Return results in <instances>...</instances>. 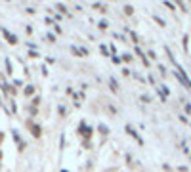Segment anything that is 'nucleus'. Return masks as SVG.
<instances>
[{
  "instance_id": "obj_3",
  "label": "nucleus",
  "mask_w": 191,
  "mask_h": 172,
  "mask_svg": "<svg viewBox=\"0 0 191 172\" xmlns=\"http://www.w3.org/2000/svg\"><path fill=\"white\" fill-rule=\"evenodd\" d=\"M4 37H6V38H8V40L12 42V44H16V42H17V38H16V37H13V34H10V33H4Z\"/></svg>"
},
{
  "instance_id": "obj_5",
  "label": "nucleus",
  "mask_w": 191,
  "mask_h": 172,
  "mask_svg": "<svg viewBox=\"0 0 191 172\" xmlns=\"http://www.w3.org/2000/svg\"><path fill=\"white\" fill-rule=\"evenodd\" d=\"M33 92H34V88H33V86H27V88H25V94H27V96H31Z\"/></svg>"
},
{
  "instance_id": "obj_4",
  "label": "nucleus",
  "mask_w": 191,
  "mask_h": 172,
  "mask_svg": "<svg viewBox=\"0 0 191 172\" xmlns=\"http://www.w3.org/2000/svg\"><path fill=\"white\" fill-rule=\"evenodd\" d=\"M136 52H138V56L141 57V61H143V65H149V61H147V59H145V56H143V54H141V50H140V48H136Z\"/></svg>"
},
{
  "instance_id": "obj_2",
  "label": "nucleus",
  "mask_w": 191,
  "mask_h": 172,
  "mask_svg": "<svg viewBox=\"0 0 191 172\" xmlns=\"http://www.w3.org/2000/svg\"><path fill=\"white\" fill-rule=\"evenodd\" d=\"M126 130H128V132H130V134L134 136V140H138V143H143V140H141V138H140V136H138L136 132H134V130H132V128H130V126H126Z\"/></svg>"
},
{
  "instance_id": "obj_6",
  "label": "nucleus",
  "mask_w": 191,
  "mask_h": 172,
  "mask_svg": "<svg viewBox=\"0 0 191 172\" xmlns=\"http://www.w3.org/2000/svg\"><path fill=\"white\" fill-rule=\"evenodd\" d=\"M124 12H126V13H128V16H130V13H132V12H134V10H132V8H130V6H126V8H124Z\"/></svg>"
},
{
  "instance_id": "obj_1",
  "label": "nucleus",
  "mask_w": 191,
  "mask_h": 172,
  "mask_svg": "<svg viewBox=\"0 0 191 172\" xmlns=\"http://www.w3.org/2000/svg\"><path fill=\"white\" fill-rule=\"evenodd\" d=\"M29 128H31V134L34 136V138H40V134H42V130H40V126L38 124H29Z\"/></svg>"
}]
</instances>
